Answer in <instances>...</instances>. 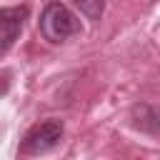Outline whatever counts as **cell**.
I'll list each match as a JSON object with an SVG mask.
<instances>
[{"label":"cell","instance_id":"7a4b0ae2","mask_svg":"<svg viewBox=\"0 0 160 160\" xmlns=\"http://www.w3.org/2000/svg\"><path fill=\"white\" fill-rule=\"evenodd\" d=\"M62 138V122L60 120H45L38 122L22 140V152L25 155H45L50 152Z\"/></svg>","mask_w":160,"mask_h":160},{"label":"cell","instance_id":"3957f363","mask_svg":"<svg viewBox=\"0 0 160 160\" xmlns=\"http://www.w3.org/2000/svg\"><path fill=\"white\" fill-rule=\"evenodd\" d=\"M28 20V8L25 5H15V8H2L0 10V52H8L12 48V42L18 40L22 25Z\"/></svg>","mask_w":160,"mask_h":160},{"label":"cell","instance_id":"277c9868","mask_svg":"<svg viewBox=\"0 0 160 160\" xmlns=\"http://www.w3.org/2000/svg\"><path fill=\"white\" fill-rule=\"evenodd\" d=\"M88 20H100L102 10H105V0H70Z\"/></svg>","mask_w":160,"mask_h":160},{"label":"cell","instance_id":"6da1fadb","mask_svg":"<svg viewBox=\"0 0 160 160\" xmlns=\"http://www.w3.org/2000/svg\"><path fill=\"white\" fill-rule=\"evenodd\" d=\"M40 32L48 42H65L80 32V20L62 2H48L40 12Z\"/></svg>","mask_w":160,"mask_h":160}]
</instances>
